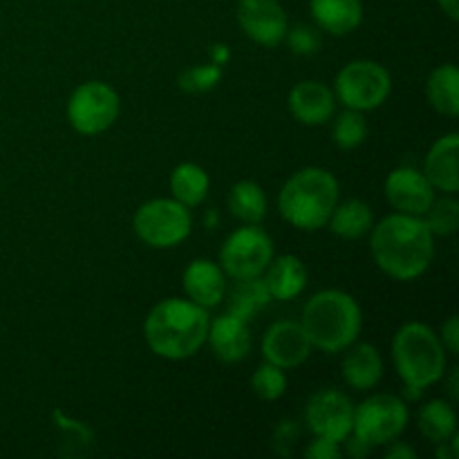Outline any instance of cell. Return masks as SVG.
Here are the masks:
<instances>
[{
	"mask_svg": "<svg viewBox=\"0 0 459 459\" xmlns=\"http://www.w3.org/2000/svg\"><path fill=\"white\" fill-rule=\"evenodd\" d=\"M182 285L188 300H193V303L204 309L218 307L224 300V294H227V273L222 272L218 263L197 258L184 269Z\"/></svg>",
	"mask_w": 459,
	"mask_h": 459,
	"instance_id": "obj_16",
	"label": "cell"
},
{
	"mask_svg": "<svg viewBox=\"0 0 459 459\" xmlns=\"http://www.w3.org/2000/svg\"><path fill=\"white\" fill-rule=\"evenodd\" d=\"M421 220H424L433 236H453L459 229V202L446 193V197L430 202Z\"/></svg>",
	"mask_w": 459,
	"mask_h": 459,
	"instance_id": "obj_29",
	"label": "cell"
},
{
	"mask_svg": "<svg viewBox=\"0 0 459 459\" xmlns=\"http://www.w3.org/2000/svg\"><path fill=\"white\" fill-rule=\"evenodd\" d=\"M54 417H56V421H58V429L65 433V442H67L65 455H67V451H70V446H76V455H79V453H83L85 455L88 451H85L83 446L92 444V433H90V430L85 429L81 421H74V420H70V417L61 415V411L54 412Z\"/></svg>",
	"mask_w": 459,
	"mask_h": 459,
	"instance_id": "obj_33",
	"label": "cell"
},
{
	"mask_svg": "<svg viewBox=\"0 0 459 459\" xmlns=\"http://www.w3.org/2000/svg\"><path fill=\"white\" fill-rule=\"evenodd\" d=\"M442 345L446 348L448 354L459 352V318L448 316V321L442 325Z\"/></svg>",
	"mask_w": 459,
	"mask_h": 459,
	"instance_id": "obj_36",
	"label": "cell"
},
{
	"mask_svg": "<svg viewBox=\"0 0 459 459\" xmlns=\"http://www.w3.org/2000/svg\"><path fill=\"white\" fill-rule=\"evenodd\" d=\"M238 25L254 43L263 48H276L285 40L290 21L278 0H240Z\"/></svg>",
	"mask_w": 459,
	"mask_h": 459,
	"instance_id": "obj_12",
	"label": "cell"
},
{
	"mask_svg": "<svg viewBox=\"0 0 459 459\" xmlns=\"http://www.w3.org/2000/svg\"><path fill=\"white\" fill-rule=\"evenodd\" d=\"M339 204V182L321 166L300 169L282 184L278 211L294 229L318 231L327 227L334 206Z\"/></svg>",
	"mask_w": 459,
	"mask_h": 459,
	"instance_id": "obj_5",
	"label": "cell"
},
{
	"mask_svg": "<svg viewBox=\"0 0 459 459\" xmlns=\"http://www.w3.org/2000/svg\"><path fill=\"white\" fill-rule=\"evenodd\" d=\"M309 12L318 30L334 36L352 34L363 21L361 0H309Z\"/></svg>",
	"mask_w": 459,
	"mask_h": 459,
	"instance_id": "obj_21",
	"label": "cell"
},
{
	"mask_svg": "<svg viewBox=\"0 0 459 459\" xmlns=\"http://www.w3.org/2000/svg\"><path fill=\"white\" fill-rule=\"evenodd\" d=\"M385 200L397 213L424 215L435 200V188L421 170L399 166L385 179Z\"/></svg>",
	"mask_w": 459,
	"mask_h": 459,
	"instance_id": "obj_14",
	"label": "cell"
},
{
	"mask_svg": "<svg viewBox=\"0 0 459 459\" xmlns=\"http://www.w3.org/2000/svg\"><path fill=\"white\" fill-rule=\"evenodd\" d=\"M394 370L406 384V397L417 399L446 375V348L433 327L420 321L403 323L393 336Z\"/></svg>",
	"mask_w": 459,
	"mask_h": 459,
	"instance_id": "obj_3",
	"label": "cell"
},
{
	"mask_svg": "<svg viewBox=\"0 0 459 459\" xmlns=\"http://www.w3.org/2000/svg\"><path fill=\"white\" fill-rule=\"evenodd\" d=\"M448 393H451L453 399L459 397V390H457V368H453L451 381H448Z\"/></svg>",
	"mask_w": 459,
	"mask_h": 459,
	"instance_id": "obj_39",
	"label": "cell"
},
{
	"mask_svg": "<svg viewBox=\"0 0 459 459\" xmlns=\"http://www.w3.org/2000/svg\"><path fill=\"white\" fill-rule=\"evenodd\" d=\"M251 390L263 402H276V399H281L287 393L285 370L273 366V363H263L254 372V377H251Z\"/></svg>",
	"mask_w": 459,
	"mask_h": 459,
	"instance_id": "obj_30",
	"label": "cell"
},
{
	"mask_svg": "<svg viewBox=\"0 0 459 459\" xmlns=\"http://www.w3.org/2000/svg\"><path fill=\"white\" fill-rule=\"evenodd\" d=\"M134 233L152 249H170L191 236V211L173 197H157L137 209L133 220Z\"/></svg>",
	"mask_w": 459,
	"mask_h": 459,
	"instance_id": "obj_6",
	"label": "cell"
},
{
	"mask_svg": "<svg viewBox=\"0 0 459 459\" xmlns=\"http://www.w3.org/2000/svg\"><path fill=\"white\" fill-rule=\"evenodd\" d=\"M370 254L385 276L411 282L429 272L435 258V236L421 215L393 213L372 224Z\"/></svg>",
	"mask_w": 459,
	"mask_h": 459,
	"instance_id": "obj_1",
	"label": "cell"
},
{
	"mask_svg": "<svg viewBox=\"0 0 459 459\" xmlns=\"http://www.w3.org/2000/svg\"><path fill=\"white\" fill-rule=\"evenodd\" d=\"M299 435H300V429L296 421L291 420L278 421L276 430H273V448H276V453L290 457L291 446H294V442L299 439Z\"/></svg>",
	"mask_w": 459,
	"mask_h": 459,
	"instance_id": "obj_34",
	"label": "cell"
},
{
	"mask_svg": "<svg viewBox=\"0 0 459 459\" xmlns=\"http://www.w3.org/2000/svg\"><path fill=\"white\" fill-rule=\"evenodd\" d=\"M439 9H442L444 13H446L451 21H457L459 18V0H437Z\"/></svg>",
	"mask_w": 459,
	"mask_h": 459,
	"instance_id": "obj_38",
	"label": "cell"
},
{
	"mask_svg": "<svg viewBox=\"0 0 459 459\" xmlns=\"http://www.w3.org/2000/svg\"><path fill=\"white\" fill-rule=\"evenodd\" d=\"M119 117V94L103 81H88L72 92L67 101V121L85 137H94L110 128Z\"/></svg>",
	"mask_w": 459,
	"mask_h": 459,
	"instance_id": "obj_10",
	"label": "cell"
},
{
	"mask_svg": "<svg viewBox=\"0 0 459 459\" xmlns=\"http://www.w3.org/2000/svg\"><path fill=\"white\" fill-rule=\"evenodd\" d=\"M209 312L188 299H164L148 312L143 336L157 357L184 361L195 357L209 334Z\"/></svg>",
	"mask_w": 459,
	"mask_h": 459,
	"instance_id": "obj_2",
	"label": "cell"
},
{
	"mask_svg": "<svg viewBox=\"0 0 459 459\" xmlns=\"http://www.w3.org/2000/svg\"><path fill=\"white\" fill-rule=\"evenodd\" d=\"M393 92V76L381 63L359 58L339 72L334 83L336 101L350 110H377Z\"/></svg>",
	"mask_w": 459,
	"mask_h": 459,
	"instance_id": "obj_7",
	"label": "cell"
},
{
	"mask_svg": "<svg viewBox=\"0 0 459 459\" xmlns=\"http://www.w3.org/2000/svg\"><path fill=\"white\" fill-rule=\"evenodd\" d=\"M227 204L233 218L240 220L242 224H258L267 215V197H264L263 186L251 179L233 184Z\"/></svg>",
	"mask_w": 459,
	"mask_h": 459,
	"instance_id": "obj_25",
	"label": "cell"
},
{
	"mask_svg": "<svg viewBox=\"0 0 459 459\" xmlns=\"http://www.w3.org/2000/svg\"><path fill=\"white\" fill-rule=\"evenodd\" d=\"M206 341L211 343L215 357L222 363H238L251 352V330L249 323L242 321L236 314L227 312L209 323Z\"/></svg>",
	"mask_w": 459,
	"mask_h": 459,
	"instance_id": "obj_17",
	"label": "cell"
},
{
	"mask_svg": "<svg viewBox=\"0 0 459 459\" xmlns=\"http://www.w3.org/2000/svg\"><path fill=\"white\" fill-rule=\"evenodd\" d=\"M269 300H272V296H269L263 276L245 278V281H236V287L231 290V296H229V312L249 323L260 309L267 307Z\"/></svg>",
	"mask_w": 459,
	"mask_h": 459,
	"instance_id": "obj_26",
	"label": "cell"
},
{
	"mask_svg": "<svg viewBox=\"0 0 459 459\" xmlns=\"http://www.w3.org/2000/svg\"><path fill=\"white\" fill-rule=\"evenodd\" d=\"M220 79H222V67L218 63L197 65L179 76V88L184 92H206V90H213L220 83Z\"/></svg>",
	"mask_w": 459,
	"mask_h": 459,
	"instance_id": "obj_31",
	"label": "cell"
},
{
	"mask_svg": "<svg viewBox=\"0 0 459 459\" xmlns=\"http://www.w3.org/2000/svg\"><path fill=\"white\" fill-rule=\"evenodd\" d=\"M305 457L309 459H341L343 451H341L339 442H332L325 437H314V442H309V446L305 448Z\"/></svg>",
	"mask_w": 459,
	"mask_h": 459,
	"instance_id": "obj_35",
	"label": "cell"
},
{
	"mask_svg": "<svg viewBox=\"0 0 459 459\" xmlns=\"http://www.w3.org/2000/svg\"><path fill=\"white\" fill-rule=\"evenodd\" d=\"M368 137V121L359 110H345L336 117L334 126H332V142L341 148V151H354L361 146Z\"/></svg>",
	"mask_w": 459,
	"mask_h": 459,
	"instance_id": "obj_28",
	"label": "cell"
},
{
	"mask_svg": "<svg viewBox=\"0 0 459 459\" xmlns=\"http://www.w3.org/2000/svg\"><path fill=\"white\" fill-rule=\"evenodd\" d=\"M352 402L348 394L334 388L314 393L305 406V424L314 437H325L339 444L352 433Z\"/></svg>",
	"mask_w": 459,
	"mask_h": 459,
	"instance_id": "obj_11",
	"label": "cell"
},
{
	"mask_svg": "<svg viewBox=\"0 0 459 459\" xmlns=\"http://www.w3.org/2000/svg\"><path fill=\"white\" fill-rule=\"evenodd\" d=\"M287 106L299 124L323 126L334 117V90L327 88L321 81H300L291 88Z\"/></svg>",
	"mask_w": 459,
	"mask_h": 459,
	"instance_id": "obj_15",
	"label": "cell"
},
{
	"mask_svg": "<svg viewBox=\"0 0 459 459\" xmlns=\"http://www.w3.org/2000/svg\"><path fill=\"white\" fill-rule=\"evenodd\" d=\"M457 151H459V134L448 133L439 137L430 146L426 155L424 175L433 184L435 191H444L448 195H455L459 191V173H457Z\"/></svg>",
	"mask_w": 459,
	"mask_h": 459,
	"instance_id": "obj_18",
	"label": "cell"
},
{
	"mask_svg": "<svg viewBox=\"0 0 459 459\" xmlns=\"http://www.w3.org/2000/svg\"><path fill=\"white\" fill-rule=\"evenodd\" d=\"M263 273L269 296L276 300L299 299L307 287V269H305L303 260L291 254L272 258V263L267 264Z\"/></svg>",
	"mask_w": 459,
	"mask_h": 459,
	"instance_id": "obj_19",
	"label": "cell"
},
{
	"mask_svg": "<svg viewBox=\"0 0 459 459\" xmlns=\"http://www.w3.org/2000/svg\"><path fill=\"white\" fill-rule=\"evenodd\" d=\"M417 453L412 451L408 444H402V442H393V446L385 451V459H415Z\"/></svg>",
	"mask_w": 459,
	"mask_h": 459,
	"instance_id": "obj_37",
	"label": "cell"
},
{
	"mask_svg": "<svg viewBox=\"0 0 459 459\" xmlns=\"http://www.w3.org/2000/svg\"><path fill=\"white\" fill-rule=\"evenodd\" d=\"M429 101L439 115L455 119L459 115V72L453 63L435 67L426 81Z\"/></svg>",
	"mask_w": 459,
	"mask_h": 459,
	"instance_id": "obj_22",
	"label": "cell"
},
{
	"mask_svg": "<svg viewBox=\"0 0 459 459\" xmlns=\"http://www.w3.org/2000/svg\"><path fill=\"white\" fill-rule=\"evenodd\" d=\"M287 45H290L291 54H299V56H312L321 49V31L312 25H300L294 27H287V34H285Z\"/></svg>",
	"mask_w": 459,
	"mask_h": 459,
	"instance_id": "obj_32",
	"label": "cell"
},
{
	"mask_svg": "<svg viewBox=\"0 0 459 459\" xmlns=\"http://www.w3.org/2000/svg\"><path fill=\"white\" fill-rule=\"evenodd\" d=\"M341 370H343V379L350 388L366 393V390L375 388L384 377V359L375 345L352 343L345 352Z\"/></svg>",
	"mask_w": 459,
	"mask_h": 459,
	"instance_id": "obj_20",
	"label": "cell"
},
{
	"mask_svg": "<svg viewBox=\"0 0 459 459\" xmlns=\"http://www.w3.org/2000/svg\"><path fill=\"white\" fill-rule=\"evenodd\" d=\"M312 354V341L299 321H276L263 336V357L267 363L291 370L303 366Z\"/></svg>",
	"mask_w": 459,
	"mask_h": 459,
	"instance_id": "obj_13",
	"label": "cell"
},
{
	"mask_svg": "<svg viewBox=\"0 0 459 459\" xmlns=\"http://www.w3.org/2000/svg\"><path fill=\"white\" fill-rule=\"evenodd\" d=\"M209 175L202 166L193 164V161H184V164L175 166L170 173V193L173 200L184 204L186 209L200 206L209 195Z\"/></svg>",
	"mask_w": 459,
	"mask_h": 459,
	"instance_id": "obj_23",
	"label": "cell"
},
{
	"mask_svg": "<svg viewBox=\"0 0 459 459\" xmlns=\"http://www.w3.org/2000/svg\"><path fill=\"white\" fill-rule=\"evenodd\" d=\"M215 63H224L229 58V49H224V45H218V48H215Z\"/></svg>",
	"mask_w": 459,
	"mask_h": 459,
	"instance_id": "obj_40",
	"label": "cell"
},
{
	"mask_svg": "<svg viewBox=\"0 0 459 459\" xmlns=\"http://www.w3.org/2000/svg\"><path fill=\"white\" fill-rule=\"evenodd\" d=\"M420 433L429 442L442 444L457 433V415L451 403L433 399L420 411Z\"/></svg>",
	"mask_w": 459,
	"mask_h": 459,
	"instance_id": "obj_27",
	"label": "cell"
},
{
	"mask_svg": "<svg viewBox=\"0 0 459 459\" xmlns=\"http://www.w3.org/2000/svg\"><path fill=\"white\" fill-rule=\"evenodd\" d=\"M408 426V406L397 394H372L354 408L352 435L370 446L394 442Z\"/></svg>",
	"mask_w": 459,
	"mask_h": 459,
	"instance_id": "obj_8",
	"label": "cell"
},
{
	"mask_svg": "<svg viewBox=\"0 0 459 459\" xmlns=\"http://www.w3.org/2000/svg\"><path fill=\"white\" fill-rule=\"evenodd\" d=\"M300 325L307 332L312 348L325 354H336L357 343L363 327V314L357 299L348 291L323 290L305 303Z\"/></svg>",
	"mask_w": 459,
	"mask_h": 459,
	"instance_id": "obj_4",
	"label": "cell"
},
{
	"mask_svg": "<svg viewBox=\"0 0 459 459\" xmlns=\"http://www.w3.org/2000/svg\"><path fill=\"white\" fill-rule=\"evenodd\" d=\"M273 258V242L258 224L236 229L220 249V267L233 281L263 276Z\"/></svg>",
	"mask_w": 459,
	"mask_h": 459,
	"instance_id": "obj_9",
	"label": "cell"
},
{
	"mask_svg": "<svg viewBox=\"0 0 459 459\" xmlns=\"http://www.w3.org/2000/svg\"><path fill=\"white\" fill-rule=\"evenodd\" d=\"M372 224H375V218H372L370 206L363 200H348L334 206L327 227L343 240H359L370 233Z\"/></svg>",
	"mask_w": 459,
	"mask_h": 459,
	"instance_id": "obj_24",
	"label": "cell"
}]
</instances>
